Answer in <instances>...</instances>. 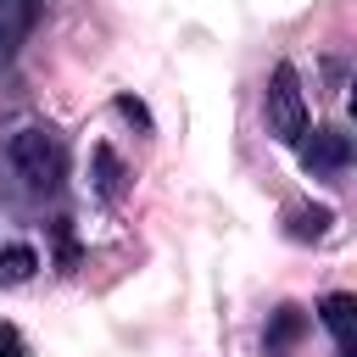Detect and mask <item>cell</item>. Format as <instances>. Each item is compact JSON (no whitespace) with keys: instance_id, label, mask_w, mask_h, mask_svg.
Here are the masks:
<instances>
[{"instance_id":"1","label":"cell","mask_w":357,"mask_h":357,"mask_svg":"<svg viewBox=\"0 0 357 357\" xmlns=\"http://www.w3.org/2000/svg\"><path fill=\"white\" fill-rule=\"evenodd\" d=\"M6 156H11L17 178H22L33 195H56V190L67 184V145H61V134L45 128V123L17 128L11 145H6Z\"/></svg>"},{"instance_id":"2","label":"cell","mask_w":357,"mask_h":357,"mask_svg":"<svg viewBox=\"0 0 357 357\" xmlns=\"http://www.w3.org/2000/svg\"><path fill=\"white\" fill-rule=\"evenodd\" d=\"M262 112H268V134H273L279 145H301V134L312 128V117H307V95H301V78H296L290 61L273 67L268 95H262Z\"/></svg>"},{"instance_id":"3","label":"cell","mask_w":357,"mask_h":357,"mask_svg":"<svg viewBox=\"0 0 357 357\" xmlns=\"http://www.w3.org/2000/svg\"><path fill=\"white\" fill-rule=\"evenodd\" d=\"M301 167L312 178H340L351 167V139L340 128H307L301 134Z\"/></svg>"},{"instance_id":"4","label":"cell","mask_w":357,"mask_h":357,"mask_svg":"<svg viewBox=\"0 0 357 357\" xmlns=\"http://www.w3.org/2000/svg\"><path fill=\"white\" fill-rule=\"evenodd\" d=\"M39 6H45V0H0V67H6V61L17 56V45L33 33Z\"/></svg>"},{"instance_id":"5","label":"cell","mask_w":357,"mask_h":357,"mask_svg":"<svg viewBox=\"0 0 357 357\" xmlns=\"http://www.w3.org/2000/svg\"><path fill=\"white\" fill-rule=\"evenodd\" d=\"M301 335H307V312L284 301V307H273V312H268V329H262V351H268V357H290Z\"/></svg>"},{"instance_id":"6","label":"cell","mask_w":357,"mask_h":357,"mask_svg":"<svg viewBox=\"0 0 357 357\" xmlns=\"http://www.w3.org/2000/svg\"><path fill=\"white\" fill-rule=\"evenodd\" d=\"M318 318H324V329L335 335V351H351V318H357V296H351V290H329V296L318 301Z\"/></svg>"},{"instance_id":"7","label":"cell","mask_w":357,"mask_h":357,"mask_svg":"<svg viewBox=\"0 0 357 357\" xmlns=\"http://www.w3.org/2000/svg\"><path fill=\"white\" fill-rule=\"evenodd\" d=\"M329 223H335V212L329 206H307V201H296V206H284V234L290 240H324L329 234Z\"/></svg>"},{"instance_id":"8","label":"cell","mask_w":357,"mask_h":357,"mask_svg":"<svg viewBox=\"0 0 357 357\" xmlns=\"http://www.w3.org/2000/svg\"><path fill=\"white\" fill-rule=\"evenodd\" d=\"M89 162H95V195H100V201H123V178H128V173H123L117 151H112V145H95Z\"/></svg>"},{"instance_id":"9","label":"cell","mask_w":357,"mask_h":357,"mask_svg":"<svg viewBox=\"0 0 357 357\" xmlns=\"http://www.w3.org/2000/svg\"><path fill=\"white\" fill-rule=\"evenodd\" d=\"M33 268H39L33 245H6L0 251V284H22V279H33Z\"/></svg>"},{"instance_id":"10","label":"cell","mask_w":357,"mask_h":357,"mask_svg":"<svg viewBox=\"0 0 357 357\" xmlns=\"http://www.w3.org/2000/svg\"><path fill=\"white\" fill-rule=\"evenodd\" d=\"M0 357H28L22 329H17V324H6V318H0Z\"/></svg>"}]
</instances>
